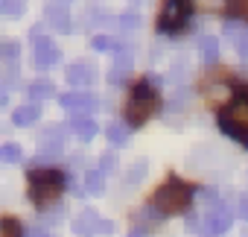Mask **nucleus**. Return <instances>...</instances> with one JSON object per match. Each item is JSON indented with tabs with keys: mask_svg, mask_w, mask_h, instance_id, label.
Instances as JSON below:
<instances>
[{
	"mask_svg": "<svg viewBox=\"0 0 248 237\" xmlns=\"http://www.w3.org/2000/svg\"><path fill=\"white\" fill-rule=\"evenodd\" d=\"M158 105H161V94L155 91L152 82L140 79V82L132 88V94H129V100H126V108H123L126 126H143L149 117L158 111Z\"/></svg>",
	"mask_w": 248,
	"mask_h": 237,
	"instance_id": "f257e3e1",
	"label": "nucleus"
},
{
	"mask_svg": "<svg viewBox=\"0 0 248 237\" xmlns=\"http://www.w3.org/2000/svg\"><path fill=\"white\" fill-rule=\"evenodd\" d=\"M190 199H193V187H190L187 182H181L178 176H170V179L152 193V208H155L158 214L172 217V214L187 211V208H190Z\"/></svg>",
	"mask_w": 248,
	"mask_h": 237,
	"instance_id": "f03ea898",
	"label": "nucleus"
},
{
	"mask_svg": "<svg viewBox=\"0 0 248 237\" xmlns=\"http://www.w3.org/2000/svg\"><path fill=\"white\" fill-rule=\"evenodd\" d=\"M64 190V176L53 167H35L30 170V199L38 208H47L50 202H56Z\"/></svg>",
	"mask_w": 248,
	"mask_h": 237,
	"instance_id": "7ed1b4c3",
	"label": "nucleus"
},
{
	"mask_svg": "<svg viewBox=\"0 0 248 237\" xmlns=\"http://www.w3.org/2000/svg\"><path fill=\"white\" fill-rule=\"evenodd\" d=\"M219 126L225 135H231L248 147V100L245 97H236L233 102L219 108Z\"/></svg>",
	"mask_w": 248,
	"mask_h": 237,
	"instance_id": "20e7f679",
	"label": "nucleus"
},
{
	"mask_svg": "<svg viewBox=\"0 0 248 237\" xmlns=\"http://www.w3.org/2000/svg\"><path fill=\"white\" fill-rule=\"evenodd\" d=\"M193 15L190 0H161V12H158V30L161 33H181Z\"/></svg>",
	"mask_w": 248,
	"mask_h": 237,
	"instance_id": "39448f33",
	"label": "nucleus"
},
{
	"mask_svg": "<svg viewBox=\"0 0 248 237\" xmlns=\"http://www.w3.org/2000/svg\"><path fill=\"white\" fill-rule=\"evenodd\" d=\"M59 102H62V108H67L70 114H91V111L96 108V100H93L91 94H85V91H67V94L59 97Z\"/></svg>",
	"mask_w": 248,
	"mask_h": 237,
	"instance_id": "423d86ee",
	"label": "nucleus"
},
{
	"mask_svg": "<svg viewBox=\"0 0 248 237\" xmlns=\"http://www.w3.org/2000/svg\"><path fill=\"white\" fill-rule=\"evenodd\" d=\"M59 47L50 38H35V65L38 68H53L59 62Z\"/></svg>",
	"mask_w": 248,
	"mask_h": 237,
	"instance_id": "0eeeda50",
	"label": "nucleus"
},
{
	"mask_svg": "<svg viewBox=\"0 0 248 237\" xmlns=\"http://www.w3.org/2000/svg\"><path fill=\"white\" fill-rule=\"evenodd\" d=\"M231 222H233V214H231L228 208L216 205V208H210V211H207V231L222 234V231H228V228H231Z\"/></svg>",
	"mask_w": 248,
	"mask_h": 237,
	"instance_id": "6e6552de",
	"label": "nucleus"
},
{
	"mask_svg": "<svg viewBox=\"0 0 248 237\" xmlns=\"http://www.w3.org/2000/svg\"><path fill=\"white\" fill-rule=\"evenodd\" d=\"M99 225H102V220L96 217V211H82V214L73 220V231H76L79 237H91L93 231H99Z\"/></svg>",
	"mask_w": 248,
	"mask_h": 237,
	"instance_id": "1a4fd4ad",
	"label": "nucleus"
},
{
	"mask_svg": "<svg viewBox=\"0 0 248 237\" xmlns=\"http://www.w3.org/2000/svg\"><path fill=\"white\" fill-rule=\"evenodd\" d=\"M41 117V108H38V102H27V105H21V108H15V114H12V123L15 126H32L35 120Z\"/></svg>",
	"mask_w": 248,
	"mask_h": 237,
	"instance_id": "9d476101",
	"label": "nucleus"
},
{
	"mask_svg": "<svg viewBox=\"0 0 248 237\" xmlns=\"http://www.w3.org/2000/svg\"><path fill=\"white\" fill-rule=\"evenodd\" d=\"M70 129H73L82 141H91V138L96 135V123H93V117H88V114H76L73 120H70Z\"/></svg>",
	"mask_w": 248,
	"mask_h": 237,
	"instance_id": "9b49d317",
	"label": "nucleus"
},
{
	"mask_svg": "<svg viewBox=\"0 0 248 237\" xmlns=\"http://www.w3.org/2000/svg\"><path fill=\"white\" fill-rule=\"evenodd\" d=\"M67 82L70 85H88V82H93V70L88 65H70L67 68Z\"/></svg>",
	"mask_w": 248,
	"mask_h": 237,
	"instance_id": "f8f14e48",
	"label": "nucleus"
},
{
	"mask_svg": "<svg viewBox=\"0 0 248 237\" xmlns=\"http://www.w3.org/2000/svg\"><path fill=\"white\" fill-rule=\"evenodd\" d=\"M47 18H50V24H53L59 33H70V30H73L70 15H67L64 9H59V6H50V9H47Z\"/></svg>",
	"mask_w": 248,
	"mask_h": 237,
	"instance_id": "ddd939ff",
	"label": "nucleus"
},
{
	"mask_svg": "<svg viewBox=\"0 0 248 237\" xmlns=\"http://www.w3.org/2000/svg\"><path fill=\"white\" fill-rule=\"evenodd\" d=\"M199 50H202V59L210 65V62H216V56H219V41H216L213 35H202V38H199Z\"/></svg>",
	"mask_w": 248,
	"mask_h": 237,
	"instance_id": "4468645a",
	"label": "nucleus"
},
{
	"mask_svg": "<svg viewBox=\"0 0 248 237\" xmlns=\"http://www.w3.org/2000/svg\"><path fill=\"white\" fill-rule=\"evenodd\" d=\"M129 68H132V56H129V53H120L117 62H114V68H111V76H108V79H111V82H120L123 76L129 73Z\"/></svg>",
	"mask_w": 248,
	"mask_h": 237,
	"instance_id": "2eb2a0df",
	"label": "nucleus"
},
{
	"mask_svg": "<svg viewBox=\"0 0 248 237\" xmlns=\"http://www.w3.org/2000/svg\"><path fill=\"white\" fill-rule=\"evenodd\" d=\"M225 12L236 21L248 24V0H225Z\"/></svg>",
	"mask_w": 248,
	"mask_h": 237,
	"instance_id": "dca6fc26",
	"label": "nucleus"
},
{
	"mask_svg": "<svg viewBox=\"0 0 248 237\" xmlns=\"http://www.w3.org/2000/svg\"><path fill=\"white\" fill-rule=\"evenodd\" d=\"M0 237H24V225L15 217H3L0 220Z\"/></svg>",
	"mask_w": 248,
	"mask_h": 237,
	"instance_id": "f3484780",
	"label": "nucleus"
},
{
	"mask_svg": "<svg viewBox=\"0 0 248 237\" xmlns=\"http://www.w3.org/2000/svg\"><path fill=\"white\" fill-rule=\"evenodd\" d=\"M50 94H53V82H47V79H38V82H32V85H30V100H32V102L47 100Z\"/></svg>",
	"mask_w": 248,
	"mask_h": 237,
	"instance_id": "a211bd4d",
	"label": "nucleus"
},
{
	"mask_svg": "<svg viewBox=\"0 0 248 237\" xmlns=\"http://www.w3.org/2000/svg\"><path fill=\"white\" fill-rule=\"evenodd\" d=\"M85 185H88L91 193H102V190H105V173H102V170H88Z\"/></svg>",
	"mask_w": 248,
	"mask_h": 237,
	"instance_id": "6ab92c4d",
	"label": "nucleus"
},
{
	"mask_svg": "<svg viewBox=\"0 0 248 237\" xmlns=\"http://www.w3.org/2000/svg\"><path fill=\"white\" fill-rule=\"evenodd\" d=\"M108 141L117 144V147H123V144L129 141V129L123 126V123H111V126H108Z\"/></svg>",
	"mask_w": 248,
	"mask_h": 237,
	"instance_id": "aec40b11",
	"label": "nucleus"
},
{
	"mask_svg": "<svg viewBox=\"0 0 248 237\" xmlns=\"http://www.w3.org/2000/svg\"><path fill=\"white\" fill-rule=\"evenodd\" d=\"M0 161H6V164L21 161V147L18 144H3V147H0Z\"/></svg>",
	"mask_w": 248,
	"mask_h": 237,
	"instance_id": "412c9836",
	"label": "nucleus"
},
{
	"mask_svg": "<svg viewBox=\"0 0 248 237\" xmlns=\"http://www.w3.org/2000/svg\"><path fill=\"white\" fill-rule=\"evenodd\" d=\"M93 50H111V47H117V41L114 38H108V35H93Z\"/></svg>",
	"mask_w": 248,
	"mask_h": 237,
	"instance_id": "4be33fe9",
	"label": "nucleus"
},
{
	"mask_svg": "<svg viewBox=\"0 0 248 237\" xmlns=\"http://www.w3.org/2000/svg\"><path fill=\"white\" fill-rule=\"evenodd\" d=\"M236 53H239L242 59H248V33L236 35Z\"/></svg>",
	"mask_w": 248,
	"mask_h": 237,
	"instance_id": "5701e85b",
	"label": "nucleus"
},
{
	"mask_svg": "<svg viewBox=\"0 0 248 237\" xmlns=\"http://www.w3.org/2000/svg\"><path fill=\"white\" fill-rule=\"evenodd\" d=\"M99 161H102V164H99V170H102V173H111V170H114V155H111V152H105Z\"/></svg>",
	"mask_w": 248,
	"mask_h": 237,
	"instance_id": "b1692460",
	"label": "nucleus"
},
{
	"mask_svg": "<svg viewBox=\"0 0 248 237\" xmlns=\"http://www.w3.org/2000/svg\"><path fill=\"white\" fill-rule=\"evenodd\" d=\"M3 15H21V6L15 0H3Z\"/></svg>",
	"mask_w": 248,
	"mask_h": 237,
	"instance_id": "393cba45",
	"label": "nucleus"
},
{
	"mask_svg": "<svg viewBox=\"0 0 248 237\" xmlns=\"http://www.w3.org/2000/svg\"><path fill=\"white\" fill-rule=\"evenodd\" d=\"M3 56H6V59H15V56H18V44H15V41H6V44H3Z\"/></svg>",
	"mask_w": 248,
	"mask_h": 237,
	"instance_id": "a878e982",
	"label": "nucleus"
},
{
	"mask_svg": "<svg viewBox=\"0 0 248 237\" xmlns=\"http://www.w3.org/2000/svg\"><path fill=\"white\" fill-rule=\"evenodd\" d=\"M120 27H123V30H132V27H138V18H135V15H123V18H120Z\"/></svg>",
	"mask_w": 248,
	"mask_h": 237,
	"instance_id": "bb28decb",
	"label": "nucleus"
},
{
	"mask_svg": "<svg viewBox=\"0 0 248 237\" xmlns=\"http://www.w3.org/2000/svg\"><path fill=\"white\" fill-rule=\"evenodd\" d=\"M239 217H242V220H248V193H245V196H239Z\"/></svg>",
	"mask_w": 248,
	"mask_h": 237,
	"instance_id": "cd10ccee",
	"label": "nucleus"
},
{
	"mask_svg": "<svg viewBox=\"0 0 248 237\" xmlns=\"http://www.w3.org/2000/svg\"><path fill=\"white\" fill-rule=\"evenodd\" d=\"M111 231H114V222L102 220V225H99V234H111Z\"/></svg>",
	"mask_w": 248,
	"mask_h": 237,
	"instance_id": "c85d7f7f",
	"label": "nucleus"
},
{
	"mask_svg": "<svg viewBox=\"0 0 248 237\" xmlns=\"http://www.w3.org/2000/svg\"><path fill=\"white\" fill-rule=\"evenodd\" d=\"M129 237H146V231H143V228H138V231H132Z\"/></svg>",
	"mask_w": 248,
	"mask_h": 237,
	"instance_id": "c756f323",
	"label": "nucleus"
},
{
	"mask_svg": "<svg viewBox=\"0 0 248 237\" xmlns=\"http://www.w3.org/2000/svg\"><path fill=\"white\" fill-rule=\"evenodd\" d=\"M64 3H70V0H64Z\"/></svg>",
	"mask_w": 248,
	"mask_h": 237,
	"instance_id": "7c9ffc66",
	"label": "nucleus"
}]
</instances>
